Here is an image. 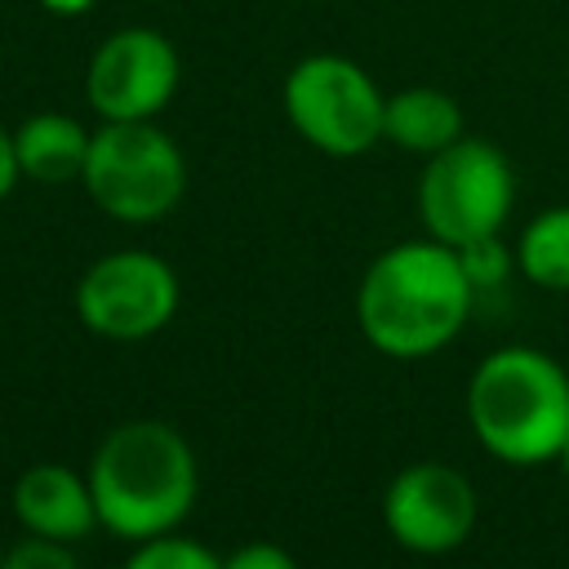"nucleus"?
<instances>
[{
  "label": "nucleus",
  "mask_w": 569,
  "mask_h": 569,
  "mask_svg": "<svg viewBox=\"0 0 569 569\" xmlns=\"http://www.w3.org/2000/svg\"><path fill=\"white\" fill-rule=\"evenodd\" d=\"M476 289L458 262V249L427 236L387 244L356 284V325L365 342L391 360H427L449 347Z\"/></svg>",
  "instance_id": "obj_1"
},
{
  "label": "nucleus",
  "mask_w": 569,
  "mask_h": 569,
  "mask_svg": "<svg viewBox=\"0 0 569 569\" xmlns=\"http://www.w3.org/2000/svg\"><path fill=\"white\" fill-rule=\"evenodd\" d=\"M98 529L120 542L178 533L200 498V462L191 440L160 418H129L102 436L89 462Z\"/></svg>",
  "instance_id": "obj_2"
},
{
  "label": "nucleus",
  "mask_w": 569,
  "mask_h": 569,
  "mask_svg": "<svg viewBox=\"0 0 569 569\" xmlns=\"http://www.w3.org/2000/svg\"><path fill=\"white\" fill-rule=\"evenodd\" d=\"M467 422L507 467L556 462L569 440V373L538 347H498L467 378Z\"/></svg>",
  "instance_id": "obj_3"
},
{
  "label": "nucleus",
  "mask_w": 569,
  "mask_h": 569,
  "mask_svg": "<svg viewBox=\"0 0 569 569\" xmlns=\"http://www.w3.org/2000/svg\"><path fill=\"white\" fill-rule=\"evenodd\" d=\"M80 187L116 222H160L187 196V156L156 120H102Z\"/></svg>",
  "instance_id": "obj_4"
},
{
  "label": "nucleus",
  "mask_w": 569,
  "mask_h": 569,
  "mask_svg": "<svg viewBox=\"0 0 569 569\" xmlns=\"http://www.w3.org/2000/svg\"><path fill=\"white\" fill-rule=\"evenodd\" d=\"M280 102H284V120L293 124V133L320 156L356 160L382 142L387 93L347 53L298 58L284 76Z\"/></svg>",
  "instance_id": "obj_5"
},
{
  "label": "nucleus",
  "mask_w": 569,
  "mask_h": 569,
  "mask_svg": "<svg viewBox=\"0 0 569 569\" xmlns=\"http://www.w3.org/2000/svg\"><path fill=\"white\" fill-rule=\"evenodd\" d=\"M516 204V169L489 138H458L427 156L418 178V213L427 236L462 249L485 236H502Z\"/></svg>",
  "instance_id": "obj_6"
},
{
  "label": "nucleus",
  "mask_w": 569,
  "mask_h": 569,
  "mask_svg": "<svg viewBox=\"0 0 569 569\" xmlns=\"http://www.w3.org/2000/svg\"><path fill=\"white\" fill-rule=\"evenodd\" d=\"M76 320L107 342H142L160 333L182 302L178 271L147 249H116L76 280Z\"/></svg>",
  "instance_id": "obj_7"
},
{
  "label": "nucleus",
  "mask_w": 569,
  "mask_h": 569,
  "mask_svg": "<svg viewBox=\"0 0 569 569\" xmlns=\"http://www.w3.org/2000/svg\"><path fill=\"white\" fill-rule=\"evenodd\" d=\"M182 80L173 40L156 27H120L89 53L84 102L98 120H156Z\"/></svg>",
  "instance_id": "obj_8"
},
{
  "label": "nucleus",
  "mask_w": 569,
  "mask_h": 569,
  "mask_svg": "<svg viewBox=\"0 0 569 569\" xmlns=\"http://www.w3.org/2000/svg\"><path fill=\"white\" fill-rule=\"evenodd\" d=\"M480 520L476 485L436 458L409 462L391 476L382 493V525L396 538V547L413 556H445L458 551Z\"/></svg>",
  "instance_id": "obj_9"
},
{
  "label": "nucleus",
  "mask_w": 569,
  "mask_h": 569,
  "mask_svg": "<svg viewBox=\"0 0 569 569\" xmlns=\"http://www.w3.org/2000/svg\"><path fill=\"white\" fill-rule=\"evenodd\" d=\"M13 516L27 533L36 538H53V542H80L98 529V507H93V489L89 476L67 467V462H31L18 480H13Z\"/></svg>",
  "instance_id": "obj_10"
},
{
  "label": "nucleus",
  "mask_w": 569,
  "mask_h": 569,
  "mask_svg": "<svg viewBox=\"0 0 569 569\" xmlns=\"http://www.w3.org/2000/svg\"><path fill=\"white\" fill-rule=\"evenodd\" d=\"M93 129L67 111H36L13 129L18 147V169L31 182L58 187V182H80L84 156H89Z\"/></svg>",
  "instance_id": "obj_11"
},
{
  "label": "nucleus",
  "mask_w": 569,
  "mask_h": 569,
  "mask_svg": "<svg viewBox=\"0 0 569 569\" xmlns=\"http://www.w3.org/2000/svg\"><path fill=\"white\" fill-rule=\"evenodd\" d=\"M458 138H462V107L445 89L409 84V89L387 93L382 142L413 151V156H436Z\"/></svg>",
  "instance_id": "obj_12"
},
{
  "label": "nucleus",
  "mask_w": 569,
  "mask_h": 569,
  "mask_svg": "<svg viewBox=\"0 0 569 569\" xmlns=\"http://www.w3.org/2000/svg\"><path fill=\"white\" fill-rule=\"evenodd\" d=\"M516 271L551 293H569V204L533 213L516 240Z\"/></svg>",
  "instance_id": "obj_13"
},
{
  "label": "nucleus",
  "mask_w": 569,
  "mask_h": 569,
  "mask_svg": "<svg viewBox=\"0 0 569 569\" xmlns=\"http://www.w3.org/2000/svg\"><path fill=\"white\" fill-rule=\"evenodd\" d=\"M120 569H222V556H213L204 542L182 533H160L147 542H133V556Z\"/></svg>",
  "instance_id": "obj_14"
},
{
  "label": "nucleus",
  "mask_w": 569,
  "mask_h": 569,
  "mask_svg": "<svg viewBox=\"0 0 569 569\" xmlns=\"http://www.w3.org/2000/svg\"><path fill=\"white\" fill-rule=\"evenodd\" d=\"M458 262L471 280V289H498L511 271H516V249L502 244V236H485V240H471L458 249Z\"/></svg>",
  "instance_id": "obj_15"
},
{
  "label": "nucleus",
  "mask_w": 569,
  "mask_h": 569,
  "mask_svg": "<svg viewBox=\"0 0 569 569\" xmlns=\"http://www.w3.org/2000/svg\"><path fill=\"white\" fill-rule=\"evenodd\" d=\"M0 569H80L71 542H53V538H36L27 533L22 542H13L0 556Z\"/></svg>",
  "instance_id": "obj_16"
},
{
  "label": "nucleus",
  "mask_w": 569,
  "mask_h": 569,
  "mask_svg": "<svg viewBox=\"0 0 569 569\" xmlns=\"http://www.w3.org/2000/svg\"><path fill=\"white\" fill-rule=\"evenodd\" d=\"M222 569H298V560L280 542H244L222 556Z\"/></svg>",
  "instance_id": "obj_17"
},
{
  "label": "nucleus",
  "mask_w": 569,
  "mask_h": 569,
  "mask_svg": "<svg viewBox=\"0 0 569 569\" xmlns=\"http://www.w3.org/2000/svg\"><path fill=\"white\" fill-rule=\"evenodd\" d=\"M18 178H22V169H18V147H13V129H4V124H0V200H9V196H13Z\"/></svg>",
  "instance_id": "obj_18"
},
{
  "label": "nucleus",
  "mask_w": 569,
  "mask_h": 569,
  "mask_svg": "<svg viewBox=\"0 0 569 569\" xmlns=\"http://www.w3.org/2000/svg\"><path fill=\"white\" fill-rule=\"evenodd\" d=\"M40 9L53 18H80V13L98 9V0H40Z\"/></svg>",
  "instance_id": "obj_19"
},
{
  "label": "nucleus",
  "mask_w": 569,
  "mask_h": 569,
  "mask_svg": "<svg viewBox=\"0 0 569 569\" xmlns=\"http://www.w3.org/2000/svg\"><path fill=\"white\" fill-rule=\"evenodd\" d=\"M556 462H560V471H565V480H569V440L560 445V453H556Z\"/></svg>",
  "instance_id": "obj_20"
}]
</instances>
